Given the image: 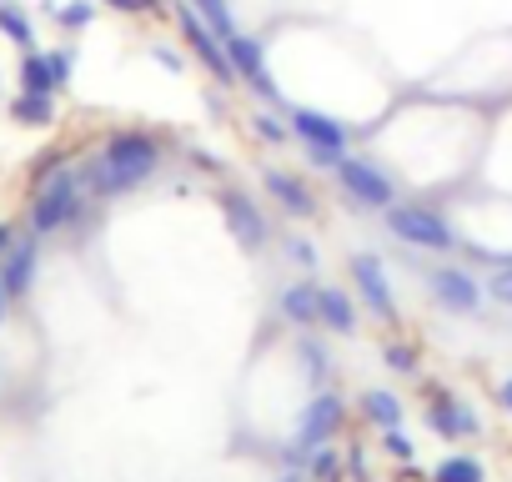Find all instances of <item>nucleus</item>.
<instances>
[{
	"mask_svg": "<svg viewBox=\"0 0 512 482\" xmlns=\"http://www.w3.org/2000/svg\"><path fill=\"white\" fill-rule=\"evenodd\" d=\"M21 91H36V96H56V91H61L46 51H26V56H21Z\"/></svg>",
	"mask_w": 512,
	"mask_h": 482,
	"instance_id": "2eb2a0df",
	"label": "nucleus"
},
{
	"mask_svg": "<svg viewBox=\"0 0 512 482\" xmlns=\"http://www.w3.org/2000/svg\"><path fill=\"white\" fill-rule=\"evenodd\" d=\"M502 407H507V412H512V377H507V382H502Z\"/></svg>",
	"mask_w": 512,
	"mask_h": 482,
	"instance_id": "f704fd0d",
	"label": "nucleus"
},
{
	"mask_svg": "<svg viewBox=\"0 0 512 482\" xmlns=\"http://www.w3.org/2000/svg\"><path fill=\"white\" fill-rule=\"evenodd\" d=\"M156 61H161L166 71H181V56H176V51H166V46H156Z\"/></svg>",
	"mask_w": 512,
	"mask_h": 482,
	"instance_id": "473e14b6",
	"label": "nucleus"
},
{
	"mask_svg": "<svg viewBox=\"0 0 512 482\" xmlns=\"http://www.w3.org/2000/svg\"><path fill=\"white\" fill-rule=\"evenodd\" d=\"M342 427V397H332V392H322V397H312L307 402V412H302V427H297V447L302 452H317L332 432Z\"/></svg>",
	"mask_w": 512,
	"mask_h": 482,
	"instance_id": "0eeeda50",
	"label": "nucleus"
},
{
	"mask_svg": "<svg viewBox=\"0 0 512 482\" xmlns=\"http://www.w3.org/2000/svg\"><path fill=\"white\" fill-rule=\"evenodd\" d=\"M427 422H432L442 437H462V432H472V427H477V417H472L462 402H452V397H437V402H432V412H427Z\"/></svg>",
	"mask_w": 512,
	"mask_h": 482,
	"instance_id": "dca6fc26",
	"label": "nucleus"
},
{
	"mask_svg": "<svg viewBox=\"0 0 512 482\" xmlns=\"http://www.w3.org/2000/svg\"><path fill=\"white\" fill-rule=\"evenodd\" d=\"M362 412H367L377 427H397V422H402V402H397L392 392H382V387L362 392Z\"/></svg>",
	"mask_w": 512,
	"mask_h": 482,
	"instance_id": "aec40b11",
	"label": "nucleus"
},
{
	"mask_svg": "<svg viewBox=\"0 0 512 482\" xmlns=\"http://www.w3.org/2000/svg\"><path fill=\"white\" fill-rule=\"evenodd\" d=\"M191 6L201 11V21L226 41V36H236V26H231V6H226V0H191Z\"/></svg>",
	"mask_w": 512,
	"mask_h": 482,
	"instance_id": "4be33fe9",
	"label": "nucleus"
},
{
	"mask_svg": "<svg viewBox=\"0 0 512 482\" xmlns=\"http://www.w3.org/2000/svg\"><path fill=\"white\" fill-rule=\"evenodd\" d=\"M287 252H292V262H297V267H317V252H312V241H292Z\"/></svg>",
	"mask_w": 512,
	"mask_h": 482,
	"instance_id": "c756f323",
	"label": "nucleus"
},
{
	"mask_svg": "<svg viewBox=\"0 0 512 482\" xmlns=\"http://www.w3.org/2000/svg\"><path fill=\"white\" fill-rule=\"evenodd\" d=\"M226 56H231V71H236V81H251L256 91H262L267 101H282V91L272 86V76H267V56H262V41L256 36H226Z\"/></svg>",
	"mask_w": 512,
	"mask_h": 482,
	"instance_id": "423d86ee",
	"label": "nucleus"
},
{
	"mask_svg": "<svg viewBox=\"0 0 512 482\" xmlns=\"http://www.w3.org/2000/svg\"><path fill=\"white\" fill-rule=\"evenodd\" d=\"M387 367H397V372H412V367H417V357H412V347H402V342H392V347H387Z\"/></svg>",
	"mask_w": 512,
	"mask_h": 482,
	"instance_id": "cd10ccee",
	"label": "nucleus"
},
{
	"mask_svg": "<svg viewBox=\"0 0 512 482\" xmlns=\"http://www.w3.org/2000/svg\"><path fill=\"white\" fill-rule=\"evenodd\" d=\"M56 21H61L66 31H86V26L96 21V6H91V0H71V6L56 11Z\"/></svg>",
	"mask_w": 512,
	"mask_h": 482,
	"instance_id": "5701e85b",
	"label": "nucleus"
},
{
	"mask_svg": "<svg viewBox=\"0 0 512 482\" xmlns=\"http://www.w3.org/2000/svg\"><path fill=\"white\" fill-rule=\"evenodd\" d=\"M36 277V236H16V247L0 257V282H6L11 297H26Z\"/></svg>",
	"mask_w": 512,
	"mask_h": 482,
	"instance_id": "9b49d317",
	"label": "nucleus"
},
{
	"mask_svg": "<svg viewBox=\"0 0 512 482\" xmlns=\"http://www.w3.org/2000/svg\"><path fill=\"white\" fill-rule=\"evenodd\" d=\"M292 131L307 146H347V126L337 116H322V111H292Z\"/></svg>",
	"mask_w": 512,
	"mask_h": 482,
	"instance_id": "f8f14e48",
	"label": "nucleus"
},
{
	"mask_svg": "<svg viewBox=\"0 0 512 482\" xmlns=\"http://www.w3.org/2000/svg\"><path fill=\"white\" fill-rule=\"evenodd\" d=\"M11 247H16V226H11V221H0V257H6Z\"/></svg>",
	"mask_w": 512,
	"mask_h": 482,
	"instance_id": "7c9ffc66",
	"label": "nucleus"
},
{
	"mask_svg": "<svg viewBox=\"0 0 512 482\" xmlns=\"http://www.w3.org/2000/svg\"><path fill=\"white\" fill-rule=\"evenodd\" d=\"M256 131H262V136H267V141H272V146H282V141H287V136H292V131H287V126H282V121H277V116H256Z\"/></svg>",
	"mask_w": 512,
	"mask_h": 482,
	"instance_id": "bb28decb",
	"label": "nucleus"
},
{
	"mask_svg": "<svg viewBox=\"0 0 512 482\" xmlns=\"http://www.w3.org/2000/svg\"><path fill=\"white\" fill-rule=\"evenodd\" d=\"M317 292H322V287H312V282L287 287V292H282V312H287L297 327H312V322H317Z\"/></svg>",
	"mask_w": 512,
	"mask_h": 482,
	"instance_id": "a211bd4d",
	"label": "nucleus"
},
{
	"mask_svg": "<svg viewBox=\"0 0 512 482\" xmlns=\"http://www.w3.org/2000/svg\"><path fill=\"white\" fill-rule=\"evenodd\" d=\"M6 302H11V292H6V282H0V322H6Z\"/></svg>",
	"mask_w": 512,
	"mask_h": 482,
	"instance_id": "c9c22d12",
	"label": "nucleus"
},
{
	"mask_svg": "<svg viewBox=\"0 0 512 482\" xmlns=\"http://www.w3.org/2000/svg\"><path fill=\"white\" fill-rule=\"evenodd\" d=\"M432 477L437 482H482V462L477 457H442V467Z\"/></svg>",
	"mask_w": 512,
	"mask_h": 482,
	"instance_id": "412c9836",
	"label": "nucleus"
},
{
	"mask_svg": "<svg viewBox=\"0 0 512 482\" xmlns=\"http://www.w3.org/2000/svg\"><path fill=\"white\" fill-rule=\"evenodd\" d=\"M176 26H181V36H186V46L206 61V71L216 76V81H236V71H231V56H226V41L201 21V11L196 6H181L176 11Z\"/></svg>",
	"mask_w": 512,
	"mask_h": 482,
	"instance_id": "20e7f679",
	"label": "nucleus"
},
{
	"mask_svg": "<svg viewBox=\"0 0 512 482\" xmlns=\"http://www.w3.org/2000/svg\"><path fill=\"white\" fill-rule=\"evenodd\" d=\"M267 191L287 206V216H317V196L292 171H267Z\"/></svg>",
	"mask_w": 512,
	"mask_h": 482,
	"instance_id": "ddd939ff",
	"label": "nucleus"
},
{
	"mask_svg": "<svg viewBox=\"0 0 512 482\" xmlns=\"http://www.w3.org/2000/svg\"><path fill=\"white\" fill-rule=\"evenodd\" d=\"M0 36L6 41H16L21 51H31L36 46V31H31V16L16 6V0H0Z\"/></svg>",
	"mask_w": 512,
	"mask_h": 482,
	"instance_id": "6ab92c4d",
	"label": "nucleus"
},
{
	"mask_svg": "<svg viewBox=\"0 0 512 482\" xmlns=\"http://www.w3.org/2000/svg\"><path fill=\"white\" fill-rule=\"evenodd\" d=\"M51 56V71H56V86H66L71 81V66H76V56H71V46H61V51H46Z\"/></svg>",
	"mask_w": 512,
	"mask_h": 482,
	"instance_id": "a878e982",
	"label": "nucleus"
},
{
	"mask_svg": "<svg viewBox=\"0 0 512 482\" xmlns=\"http://www.w3.org/2000/svg\"><path fill=\"white\" fill-rule=\"evenodd\" d=\"M156 166H161V141L156 136H146V131H116L81 176H86L91 191L121 196V191H136L141 181H151Z\"/></svg>",
	"mask_w": 512,
	"mask_h": 482,
	"instance_id": "f257e3e1",
	"label": "nucleus"
},
{
	"mask_svg": "<svg viewBox=\"0 0 512 482\" xmlns=\"http://www.w3.org/2000/svg\"><path fill=\"white\" fill-rule=\"evenodd\" d=\"M81 186H86V176H81L76 166H61V171L41 176V181H36V196H31V231L46 236V231H61L66 221H76V211H81Z\"/></svg>",
	"mask_w": 512,
	"mask_h": 482,
	"instance_id": "f03ea898",
	"label": "nucleus"
},
{
	"mask_svg": "<svg viewBox=\"0 0 512 482\" xmlns=\"http://www.w3.org/2000/svg\"><path fill=\"white\" fill-rule=\"evenodd\" d=\"M221 206H226V221H231V236L241 241L246 252H256L267 241V221H262V211H256V201L246 196V191H226L221 196Z\"/></svg>",
	"mask_w": 512,
	"mask_h": 482,
	"instance_id": "1a4fd4ad",
	"label": "nucleus"
},
{
	"mask_svg": "<svg viewBox=\"0 0 512 482\" xmlns=\"http://www.w3.org/2000/svg\"><path fill=\"white\" fill-rule=\"evenodd\" d=\"M487 292H492V302H502V307H512V262H502V272L487 282Z\"/></svg>",
	"mask_w": 512,
	"mask_h": 482,
	"instance_id": "393cba45",
	"label": "nucleus"
},
{
	"mask_svg": "<svg viewBox=\"0 0 512 482\" xmlns=\"http://www.w3.org/2000/svg\"><path fill=\"white\" fill-rule=\"evenodd\" d=\"M106 6H111V11H126V16H131V11H146L141 0H106Z\"/></svg>",
	"mask_w": 512,
	"mask_h": 482,
	"instance_id": "72a5a7b5",
	"label": "nucleus"
},
{
	"mask_svg": "<svg viewBox=\"0 0 512 482\" xmlns=\"http://www.w3.org/2000/svg\"><path fill=\"white\" fill-rule=\"evenodd\" d=\"M312 477H317V482H337V452H332L327 442L312 452Z\"/></svg>",
	"mask_w": 512,
	"mask_h": 482,
	"instance_id": "b1692460",
	"label": "nucleus"
},
{
	"mask_svg": "<svg viewBox=\"0 0 512 482\" xmlns=\"http://www.w3.org/2000/svg\"><path fill=\"white\" fill-rule=\"evenodd\" d=\"M317 322H327L332 332H357V307L347 302V292H337V287H322L317 292Z\"/></svg>",
	"mask_w": 512,
	"mask_h": 482,
	"instance_id": "4468645a",
	"label": "nucleus"
},
{
	"mask_svg": "<svg viewBox=\"0 0 512 482\" xmlns=\"http://www.w3.org/2000/svg\"><path fill=\"white\" fill-rule=\"evenodd\" d=\"M352 282H357V292H362L367 312H377L382 322H392V317H397V302H392V287H387V272H382V262H377V257H352Z\"/></svg>",
	"mask_w": 512,
	"mask_h": 482,
	"instance_id": "6e6552de",
	"label": "nucleus"
},
{
	"mask_svg": "<svg viewBox=\"0 0 512 482\" xmlns=\"http://www.w3.org/2000/svg\"><path fill=\"white\" fill-rule=\"evenodd\" d=\"M387 452L412 462V437H407V432H397V427H387Z\"/></svg>",
	"mask_w": 512,
	"mask_h": 482,
	"instance_id": "c85d7f7f",
	"label": "nucleus"
},
{
	"mask_svg": "<svg viewBox=\"0 0 512 482\" xmlns=\"http://www.w3.org/2000/svg\"><path fill=\"white\" fill-rule=\"evenodd\" d=\"M432 297H437L447 312H477L482 287H477L467 272H457V267H437V272H432Z\"/></svg>",
	"mask_w": 512,
	"mask_h": 482,
	"instance_id": "9d476101",
	"label": "nucleus"
},
{
	"mask_svg": "<svg viewBox=\"0 0 512 482\" xmlns=\"http://www.w3.org/2000/svg\"><path fill=\"white\" fill-rule=\"evenodd\" d=\"M337 181L347 186V196L357 201V206H367V211H387L392 201H397V186L387 181V171H377L372 161H342L337 166Z\"/></svg>",
	"mask_w": 512,
	"mask_h": 482,
	"instance_id": "39448f33",
	"label": "nucleus"
},
{
	"mask_svg": "<svg viewBox=\"0 0 512 482\" xmlns=\"http://www.w3.org/2000/svg\"><path fill=\"white\" fill-rule=\"evenodd\" d=\"M11 116H16L21 126H51V121H56V96H36V91H21V96L11 101Z\"/></svg>",
	"mask_w": 512,
	"mask_h": 482,
	"instance_id": "f3484780",
	"label": "nucleus"
},
{
	"mask_svg": "<svg viewBox=\"0 0 512 482\" xmlns=\"http://www.w3.org/2000/svg\"><path fill=\"white\" fill-rule=\"evenodd\" d=\"M302 357H307V367H312V382H317V377H322V352L307 342V347H302Z\"/></svg>",
	"mask_w": 512,
	"mask_h": 482,
	"instance_id": "2f4dec72",
	"label": "nucleus"
},
{
	"mask_svg": "<svg viewBox=\"0 0 512 482\" xmlns=\"http://www.w3.org/2000/svg\"><path fill=\"white\" fill-rule=\"evenodd\" d=\"M282 482H297V477H282Z\"/></svg>",
	"mask_w": 512,
	"mask_h": 482,
	"instance_id": "4c0bfd02",
	"label": "nucleus"
},
{
	"mask_svg": "<svg viewBox=\"0 0 512 482\" xmlns=\"http://www.w3.org/2000/svg\"><path fill=\"white\" fill-rule=\"evenodd\" d=\"M141 6H146V11H156V6H161V0H141Z\"/></svg>",
	"mask_w": 512,
	"mask_h": 482,
	"instance_id": "e433bc0d",
	"label": "nucleus"
},
{
	"mask_svg": "<svg viewBox=\"0 0 512 482\" xmlns=\"http://www.w3.org/2000/svg\"><path fill=\"white\" fill-rule=\"evenodd\" d=\"M387 226H392L397 241H412V247H422V252H452L457 247V231L432 206H397L392 201L387 206Z\"/></svg>",
	"mask_w": 512,
	"mask_h": 482,
	"instance_id": "7ed1b4c3",
	"label": "nucleus"
}]
</instances>
